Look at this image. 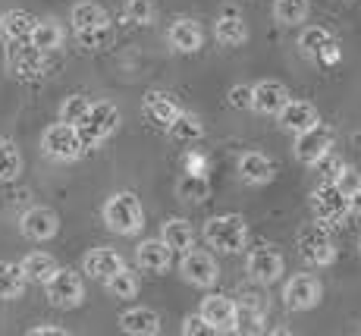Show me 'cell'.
Segmentation results:
<instances>
[{
  "label": "cell",
  "instance_id": "42",
  "mask_svg": "<svg viewBox=\"0 0 361 336\" xmlns=\"http://www.w3.org/2000/svg\"><path fill=\"white\" fill-rule=\"evenodd\" d=\"M32 336H66L63 327H51V324H41V327H32L29 330Z\"/></svg>",
  "mask_w": 361,
  "mask_h": 336
},
{
  "label": "cell",
  "instance_id": "30",
  "mask_svg": "<svg viewBox=\"0 0 361 336\" xmlns=\"http://www.w3.org/2000/svg\"><path fill=\"white\" fill-rule=\"evenodd\" d=\"M19 268H23V274H25L29 283H41V286H44L47 277H51L60 264H57V258L47 255V251H32V255H25L23 261H19Z\"/></svg>",
  "mask_w": 361,
  "mask_h": 336
},
{
  "label": "cell",
  "instance_id": "12",
  "mask_svg": "<svg viewBox=\"0 0 361 336\" xmlns=\"http://www.w3.org/2000/svg\"><path fill=\"white\" fill-rule=\"evenodd\" d=\"M201 320L211 327V333H233L239 327V305L226 296H207L198 308Z\"/></svg>",
  "mask_w": 361,
  "mask_h": 336
},
{
  "label": "cell",
  "instance_id": "32",
  "mask_svg": "<svg viewBox=\"0 0 361 336\" xmlns=\"http://www.w3.org/2000/svg\"><path fill=\"white\" fill-rule=\"evenodd\" d=\"M176 195L183 201H207L211 198V183H207V176H201V173H185V176H179L176 183Z\"/></svg>",
  "mask_w": 361,
  "mask_h": 336
},
{
  "label": "cell",
  "instance_id": "24",
  "mask_svg": "<svg viewBox=\"0 0 361 336\" xmlns=\"http://www.w3.org/2000/svg\"><path fill=\"white\" fill-rule=\"evenodd\" d=\"M35 25V16L25 10H6L0 13V41L4 44H16V41H29Z\"/></svg>",
  "mask_w": 361,
  "mask_h": 336
},
{
  "label": "cell",
  "instance_id": "20",
  "mask_svg": "<svg viewBox=\"0 0 361 336\" xmlns=\"http://www.w3.org/2000/svg\"><path fill=\"white\" fill-rule=\"evenodd\" d=\"M135 261H138V268L148 270V274H166L173 264V251L164 239H145L135 248Z\"/></svg>",
  "mask_w": 361,
  "mask_h": 336
},
{
  "label": "cell",
  "instance_id": "19",
  "mask_svg": "<svg viewBox=\"0 0 361 336\" xmlns=\"http://www.w3.org/2000/svg\"><path fill=\"white\" fill-rule=\"evenodd\" d=\"M120 330L129 336H157L161 333V314L145 305L126 308V311L120 314Z\"/></svg>",
  "mask_w": 361,
  "mask_h": 336
},
{
  "label": "cell",
  "instance_id": "21",
  "mask_svg": "<svg viewBox=\"0 0 361 336\" xmlns=\"http://www.w3.org/2000/svg\"><path fill=\"white\" fill-rule=\"evenodd\" d=\"M166 41H170V47L176 54H195V51H201L204 35H201V25L195 19H176V23L170 25V32H166Z\"/></svg>",
  "mask_w": 361,
  "mask_h": 336
},
{
  "label": "cell",
  "instance_id": "43",
  "mask_svg": "<svg viewBox=\"0 0 361 336\" xmlns=\"http://www.w3.org/2000/svg\"><path fill=\"white\" fill-rule=\"evenodd\" d=\"M349 214H355V217H361V188H355V192L349 195Z\"/></svg>",
  "mask_w": 361,
  "mask_h": 336
},
{
  "label": "cell",
  "instance_id": "1",
  "mask_svg": "<svg viewBox=\"0 0 361 336\" xmlns=\"http://www.w3.org/2000/svg\"><path fill=\"white\" fill-rule=\"evenodd\" d=\"M120 129V110L110 101H92L79 123H75V132H79L82 145L85 148H98L101 142H107L114 132Z\"/></svg>",
  "mask_w": 361,
  "mask_h": 336
},
{
  "label": "cell",
  "instance_id": "22",
  "mask_svg": "<svg viewBox=\"0 0 361 336\" xmlns=\"http://www.w3.org/2000/svg\"><path fill=\"white\" fill-rule=\"evenodd\" d=\"M123 264L126 261H123V255L116 248H92L82 258V270L94 280H107L110 274H116Z\"/></svg>",
  "mask_w": 361,
  "mask_h": 336
},
{
  "label": "cell",
  "instance_id": "5",
  "mask_svg": "<svg viewBox=\"0 0 361 336\" xmlns=\"http://www.w3.org/2000/svg\"><path fill=\"white\" fill-rule=\"evenodd\" d=\"M41 151H44L51 160H57V164H73V160L82 157L85 145H82L75 126H69V123H51L44 132H41Z\"/></svg>",
  "mask_w": 361,
  "mask_h": 336
},
{
  "label": "cell",
  "instance_id": "25",
  "mask_svg": "<svg viewBox=\"0 0 361 336\" xmlns=\"http://www.w3.org/2000/svg\"><path fill=\"white\" fill-rule=\"evenodd\" d=\"M63 25L57 23V19H35L32 25V35H29V44L38 47L41 54H51V51H60L63 47Z\"/></svg>",
  "mask_w": 361,
  "mask_h": 336
},
{
  "label": "cell",
  "instance_id": "4",
  "mask_svg": "<svg viewBox=\"0 0 361 336\" xmlns=\"http://www.w3.org/2000/svg\"><path fill=\"white\" fill-rule=\"evenodd\" d=\"M295 248H298V258H302L308 268H330V264L336 261V245H333L330 229L324 227L321 220L298 227Z\"/></svg>",
  "mask_w": 361,
  "mask_h": 336
},
{
  "label": "cell",
  "instance_id": "23",
  "mask_svg": "<svg viewBox=\"0 0 361 336\" xmlns=\"http://www.w3.org/2000/svg\"><path fill=\"white\" fill-rule=\"evenodd\" d=\"M142 107H145V116H148L151 123H157V126H170V123L179 116V110H183L176 97L166 95V92H157V88L145 95V104H142Z\"/></svg>",
  "mask_w": 361,
  "mask_h": 336
},
{
  "label": "cell",
  "instance_id": "14",
  "mask_svg": "<svg viewBox=\"0 0 361 336\" xmlns=\"http://www.w3.org/2000/svg\"><path fill=\"white\" fill-rule=\"evenodd\" d=\"M19 233L29 242H51L54 236L60 233V217L51 208H29L23 217H19Z\"/></svg>",
  "mask_w": 361,
  "mask_h": 336
},
{
  "label": "cell",
  "instance_id": "38",
  "mask_svg": "<svg viewBox=\"0 0 361 336\" xmlns=\"http://www.w3.org/2000/svg\"><path fill=\"white\" fill-rule=\"evenodd\" d=\"M126 19L138 25L154 23V4L151 0H126Z\"/></svg>",
  "mask_w": 361,
  "mask_h": 336
},
{
  "label": "cell",
  "instance_id": "31",
  "mask_svg": "<svg viewBox=\"0 0 361 336\" xmlns=\"http://www.w3.org/2000/svg\"><path fill=\"white\" fill-rule=\"evenodd\" d=\"M29 286L23 268L13 261H0V299H19Z\"/></svg>",
  "mask_w": 361,
  "mask_h": 336
},
{
  "label": "cell",
  "instance_id": "40",
  "mask_svg": "<svg viewBox=\"0 0 361 336\" xmlns=\"http://www.w3.org/2000/svg\"><path fill=\"white\" fill-rule=\"evenodd\" d=\"M226 97H230V107L248 110L252 107V85H233L230 92H226Z\"/></svg>",
  "mask_w": 361,
  "mask_h": 336
},
{
  "label": "cell",
  "instance_id": "37",
  "mask_svg": "<svg viewBox=\"0 0 361 336\" xmlns=\"http://www.w3.org/2000/svg\"><path fill=\"white\" fill-rule=\"evenodd\" d=\"M110 38H114L110 25H98V29L75 32V41H79L82 47H88V51H101V47H107V44H110Z\"/></svg>",
  "mask_w": 361,
  "mask_h": 336
},
{
  "label": "cell",
  "instance_id": "16",
  "mask_svg": "<svg viewBox=\"0 0 361 336\" xmlns=\"http://www.w3.org/2000/svg\"><path fill=\"white\" fill-rule=\"evenodd\" d=\"M235 170H239V179L245 186H267L276 176V164L261 151H245L235 164Z\"/></svg>",
  "mask_w": 361,
  "mask_h": 336
},
{
  "label": "cell",
  "instance_id": "13",
  "mask_svg": "<svg viewBox=\"0 0 361 336\" xmlns=\"http://www.w3.org/2000/svg\"><path fill=\"white\" fill-rule=\"evenodd\" d=\"M324 296V286L317 277L311 274H295L283 286V302H286L289 311H311Z\"/></svg>",
  "mask_w": 361,
  "mask_h": 336
},
{
  "label": "cell",
  "instance_id": "33",
  "mask_svg": "<svg viewBox=\"0 0 361 336\" xmlns=\"http://www.w3.org/2000/svg\"><path fill=\"white\" fill-rule=\"evenodd\" d=\"M104 286H107V292L114 299H135L138 296V277L132 274V270L123 264L116 274H110L107 280H101Z\"/></svg>",
  "mask_w": 361,
  "mask_h": 336
},
{
  "label": "cell",
  "instance_id": "41",
  "mask_svg": "<svg viewBox=\"0 0 361 336\" xmlns=\"http://www.w3.org/2000/svg\"><path fill=\"white\" fill-rule=\"evenodd\" d=\"M183 333L185 336H201V333H211V327L201 320V314H189V318L183 320Z\"/></svg>",
  "mask_w": 361,
  "mask_h": 336
},
{
  "label": "cell",
  "instance_id": "11",
  "mask_svg": "<svg viewBox=\"0 0 361 336\" xmlns=\"http://www.w3.org/2000/svg\"><path fill=\"white\" fill-rule=\"evenodd\" d=\"M283 270H286V261H283V255L274 245H258V248H252L245 258V274L261 286L276 283V280L283 277Z\"/></svg>",
  "mask_w": 361,
  "mask_h": 336
},
{
  "label": "cell",
  "instance_id": "8",
  "mask_svg": "<svg viewBox=\"0 0 361 336\" xmlns=\"http://www.w3.org/2000/svg\"><path fill=\"white\" fill-rule=\"evenodd\" d=\"M179 274H183L185 283L198 286V289H211L220 280V268H217V261H214V255H207V251L192 245V248L183 251V258H179Z\"/></svg>",
  "mask_w": 361,
  "mask_h": 336
},
{
  "label": "cell",
  "instance_id": "35",
  "mask_svg": "<svg viewBox=\"0 0 361 336\" xmlns=\"http://www.w3.org/2000/svg\"><path fill=\"white\" fill-rule=\"evenodd\" d=\"M19 173H23V154L10 138H0V183H13Z\"/></svg>",
  "mask_w": 361,
  "mask_h": 336
},
{
  "label": "cell",
  "instance_id": "18",
  "mask_svg": "<svg viewBox=\"0 0 361 336\" xmlns=\"http://www.w3.org/2000/svg\"><path fill=\"white\" fill-rule=\"evenodd\" d=\"M298 51L308 60H333L336 57V38L321 25H305L298 35Z\"/></svg>",
  "mask_w": 361,
  "mask_h": 336
},
{
  "label": "cell",
  "instance_id": "36",
  "mask_svg": "<svg viewBox=\"0 0 361 336\" xmlns=\"http://www.w3.org/2000/svg\"><path fill=\"white\" fill-rule=\"evenodd\" d=\"M88 97L85 95H69L63 104H60V123H69V126H75L85 116V110H88Z\"/></svg>",
  "mask_w": 361,
  "mask_h": 336
},
{
  "label": "cell",
  "instance_id": "39",
  "mask_svg": "<svg viewBox=\"0 0 361 336\" xmlns=\"http://www.w3.org/2000/svg\"><path fill=\"white\" fill-rule=\"evenodd\" d=\"M333 183H336V186H339V192H343L345 198H349V195L355 192V188H361V173L355 170V167H339L336 176H333Z\"/></svg>",
  "mask_w": 361,
  "mask_h": 336
},
{
  "label": "cell",
  "instance_id": "17",
  "mask_svg": "<svg viewBox=\"0 0 361 336\" xmlns=\"http://www.w3.org/2000/svg\"><path fill=\"white\" fill-rule=\"evenodd\" d=\"M317 120H321V116H317L314 104L298 101V97H289V101L276 110V123H280V129L293 132V136L295 132H302V129H308V126H314Z\"/></svg>",
  "mask_w": 361,
  "mask_h": 336
},
{
  "label": "cell",
  "instance_id": "9",
  "mask_svg": "<svg viewBox=\"0 0 361 336\" xmlns=\"http://www.w3.org/2000/svg\"><path fill=\"white\" fill-rule=\"evenodd\" d=\"M311 208H314V217L324 227H336V223H343L345 217H349V201H345V195L339 192V186L333 183V179L314 188Z\"/></svg>",
  "mask_w": 361,
  "mask_h": 336
},
{
  "label": "cell",
  "instance_id": "7",
  "mask_svg": "<svg viewBox=\"0 0 361 336\" xmlns=\"http://www.w3.org/2000/svg\"><path fill=\"white\" fill-rule=\"evenodd\" d=\"M44 296L54 308H79L85 302V283L75 270L57 268L44 283Z\"/></svg>",
  "mask_w": 361,
  "mask_h": 336
},
{
  "label": "cell",
  "instance_id": "10",
  "mask_svg": "<svg viewBox=\"0 0 361 336\" xmlns=\"http://www.w3.org/2000/svg\"><path fill=\"white\" fill-rule=\"evenodd\" d=\"M6 69H10L13 79L29 82V79L44 76L47 63L38 47H32L29 41H16V44H6Z\"/></svg>",
  "mask_w": 361,
  "mask_h": 336
},
{
  "label": "cell",
  "instance_id": "27",
  "mask_svg": "<svg viewBox=\"0 0 361 336\" xmlns=\"http://www.w3.org/2000/svg\"><path fill=\"white\" fill-rule=\"evenodd\" d=\"M164 129H166V138L176 145H192L204 136V123H201L195 114H189V110H179L176 120L170 126H164Z\"/></svg>",
  "mask_w": 361,
  "mask_h": 336
},
{
  "label": "cell",
  "instance_id": "3",
  "mask_svg": "<svg viewBox=\"0 0 361 336\" xmlns=\"http://www.w3.org/2000/svg\"><path fill=\"white\" fill-rule=\"evenodd\" d=\"M201 236H204V242L211 248L224 251V255H235L248 242V223L239 214H217L211 220H204Z\"/></svg>",
  "mask_w": 361,
  "mask_h": 336
},
{
  "label": "cell",
  "instance_id": "2",
  "mask_svg": "<svg viewBox=\"0 0 361 336\" xmlns=\"http://www.w3.org/2000/svg\"><path fill=\"white\" fill-rule=\"evenodd\" d=\"M101 217H104V223H107V229H114V233H120V236H135V233H142V227H145L142 201L132 192H114L104 201Z\"/></svg>",
  "mask_w": 361,
  "mask_h": 336
},
{
  "label": "cell",
  "instance_id": "6",
  "mask_svg": "<svg viewBox=\"0 0 361 336\" xmlns=\"http://www.w3.org/2000/svg\"><path fill=\"white\" fill-rule=\"evenodd\" d=\"M333 142H336L333 129H330L327 123L317 120L314 126H308V129L295 132V145H293L295 160H298V164H305V167H317L330 154Z\"/></svg>",
  "mask_w": 361,
  "mask_h": 336
},
{
  "label": "cell",
  "instance_id": "15",
  "mask_svg": "<svg viewBox=\"0 0 361 336\" xmlns=\"http://www.w3.org/2000/svg\"><path fill=\"white\" fill-rule=\"evenodd\" d=\"M289 97L293 95H289V88L283 85V82L264 79L258 85H252V107L248 110H255V114H261V116H276V110H280Z\"/></svg>",
  "mask_w": 361,
  "mask_h": 336
},
{
  "label": "cell",
  "instance_id": "34",
  "mask_svg": "<svg viewBox=\"0 0 361 336\" xmlns=\"http://www.w3.org/2000/svg\"><path fill=\"white\" fill-rule=\"evenodd\" d=\"M311 13L308 0H276L274 4V19L280 25H302Z\"/></svg>",
  "mask_w": 361,
  "mask_h": 336
},
{
  "label": "cell",
  "instance_id": "28",
  "mask_svg": "<svg viewBox=\"0 0 361 336\" xmlns=\"http://www.w3.org/2000/svg\"><path fill=\"white\" fill-rule=\"evenodd\" d=\"M214 38L220 41L224 47H239L248 41V25L242 16H235V13H226V16H220L217 23H214Z\"/></svg>",
  "mask_w": 361,
  "mask_h": 336
},
{
  "label": "cell",
  "instance_id": "29",
  "mask_svg": "<svg viewBox=\"0 0 361 336\" xmlns=\"http://www.w3.org/2000/svg\"><path fill=\"white\" fill-rule=\"evenodd\" d=\"M69 23H73L75 32H85V29H98V25H110V16L101 4H92V0H82V4L73 6L69 13Z\"/></svg>",
  "mask_w": 361,
  "mask_h": 336
},
{
  "label": "cell",
  "instance_id": "26",
  "mask_svg": "<svg viewBox=\"0 0 361 336\" xmlns=\"http://www.w3.org/2000/svg\"><path fill=\"white\" fill-rule=\"evenodd\" d=\"M161 239L170 245V251L183 255V251H189L195 245V229H192V223L185 217H166L161 227Z\"/></svg>",
  "mask_w": 361,
  "mask_h": 336
},
{
  "label": "cell",
  "instance_id": "44",
  "mask_svg": "<svg viewBox=\"0 0 361 336\" xmlns=\"http://www.w3.org/2000/svg\"><path fill=\"white\" fill-rule=\"evenodd\" d=\"M358 251H361V239H358Z\"/></svg>",
  "mask_w": 361,
  "mask_h": 336
}]
</instances>
